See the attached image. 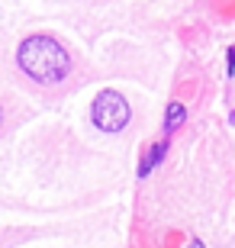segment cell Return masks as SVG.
Listing matches in <instances>:
<instances>
[{"label": "cell", "instance_id": "cell-1", "mask_svg": "<svg viewBox=\"0 0 235 248\" xmlns=\"http://www.w3.org/2000/svg\"><path fill=\"white\" fill-rule=\"evenodd\" d=\"M16 62L36 84H58L71 71L68 48H64L58 39L46 36V32H36V36L23 39L19 48H16Z\"/></svg>", "mask_w": 235, "mask_h": 248}, {"label": "cell", "instance_id": "cell-2", "mask_svg": "<svg viewBox=\"0 0 235 248\" xmlns=\"http://www.w3.org/2000/svg\"><path fill=\"white\" fill-rule=\"evenodd\" d=\"M91 116H94V126L103 129V132H123L129 126L132 110H129V100L119 91H100L94 97Z\"/></svg>", "mask_w": 235, "mask_h": 248}, {"label": "cell", "instance_id": "cell-3", "mask_svg": "<svg viewBox=\"0 0 235 248\" xmlns=\"http://www.w3.org/2000/svg\"><path fill=\"white\" fill-rule=\"evenodd\" d=\"M164 152H168V139H161L158 145H152V148H148V155H145L142 168H139V174H142V177H148V174H152V168H155V165H158V161L164 158Z\"/></svg>", "mask_w": 235, "mask_h": 248}, {"label": "cell", "instance_id": "cell-4", "mask_svg": "<svg viewBox=\"0 0 235 248\" xmlns=\"http://www.w3.org/2000/svg\"><path fill=\"white\" fill-rule=\"evenodd\" d=\"M187 120V107L184 103H168V113H164V132H174V129L181 126V123Z\"/></svg>", "mask_w": 235, "mask_h": 248}, {"label": "cell", "instance_id": "cell-5", "mask_svg": "<svg viewBox=\"0 0 235 248\" xmlns=\"http://www.w3.org/2000/svg\"><path fill=\"white\" fill-rule=\"evenodd\" d=\"M226 58H229V62H226V64H229V74H232V71H235V46L229 48V55H226Z\"/></svg>", "mask_w": 235, "mask_h": 248}, {"label": "cell", "instance_id": "cell-6", "mask_svg": "<svg viewBox=\"0 0 235 248\" xmlns=\"http://www.w3.org/2000/svg\"><path fill=\"white\" fill-rule=\"evenodd\" d=\"M187 248H206V245H203L200 239H190V245H187Z\"/></svg>", "mask_w": 235, "mask_h": 248}, {"label": "cell", "instance_id": "cell-7", "mask_svg": "<svg viewBox=\"0 0 235 248\" xmlns=\"http://www.w3.org/2000/svg\"><path fill=\"white\" fill-rule=\"evenodd\" d=\"M0 129H3V107H0Z\"/></svg>", "mask_w": 235, "mask_h": 248}]
</instances>
